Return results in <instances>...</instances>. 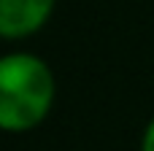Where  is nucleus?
<instances>
[{
	"instance_id": "nucleus-3",
	"label": "nucleus",
	"mask_w": 154,
	"mask_h": 151,
	"mask_svg": "<svg viewBox=\"0 0 154 151\" xmlns=\"http://www.w3.org/2000/svg\"><path fill=\"white\" fill-rule=\"evenodd\" d=\"M141 151H154V122L146 127V132H143V143H141Z\"/></svg>"
},
{
	"instance_id": "nucleus-2",
	"label": "nucleus",
	"mask_w": 154,
	"mask_h": 151,
	"mask_svg": "<svg viewBox=\"0 0 154 151\" xmlns=\"http://www.w3.org/2000/svg\"><path fill=\"white\" fill-rule=\"evenodd\" d=\"M54 0H0V32L22 38L35 32L51 14Z\"/></svg>"
},
{
	"instance_id": "nucleus-1",
	"label": "nucleus",
	"mask_w": 154,
	"mask_h": 151,
	"mask_svg": "<svg viewBox=\"0 0 154 151\" xmlns=\"http://www.w3.org/2000/svg\"><path fill=\"white\" fill-rule=\"evenodd\" d=\"M54 100V78L43 59L8 54L0 59V124L22 132L43 122Z\"/></svg>"
}]
</instances>
